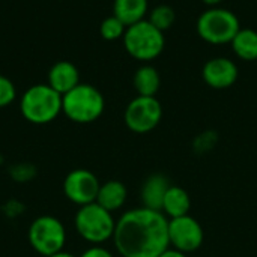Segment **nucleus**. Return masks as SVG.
<instances>
[{"label": "nucleus", "instance_id": "obj_12", "mask_svg": "<svg viewBox=\"0 0 257 257\" xmlns=\"http://www.w3.org/2000/svg\"><path fill=\"white\" fill-rule=\"evenodd\" d=\"M80 84V72L77 66L68 60H60L48 71V86L57 93L65 95Z\"/></svg>", "mask_w": 257, "mask_h": 257}, {"label": "nucleus", "instance_id": "obj_14", "mask_svg": "<svg viewBox=\"0 0 257 257\" xmlns=\"http://www.w3.org/2000/svg\"><path fill=\"white\" fill-rule=\"evenodd\" d=\"M126 197H128V190L125 184L113 179V181H107L101 184L98 196H96V203L113 214L123 208Z\"/></svg>", "mask_w": 257, "mask_h": 257}, {"label": "nucleus", "instance_id": "obj_26", "mask_svg": "<svg viewBox=\"0 0 257 257\" xmlns=\"http://www.w3.org/2000/svg\"><path fill=\"white\" fill-rule=\"evenodd\" d=\"M50 257H77L74 256L72 253H68V251H65V250H62V251H59V253H56V254H53V256Z\"/></svg>", "mask_w": 257, "mask_h": 257}, {"label": "nucleus", "instance_id": "obj_21", "mask_svg": "<svg viewBox=\"0 0 257 257\" xmlns=\"http://www.w3.org/2000/svg\"><path fill=\"white\" fill-rule=\"evenodd\" d=\"M218 142V134L215 131H203L202 134L196 136L193 142V149L197 154H206L215 148Z\"/></svg>", "mask_w": 257, "mask_h": 257}, {"label": "nucleus", "instance_id": "obj_3", "mask_svg": "<svg viewBox=\"0 0 257 257\" xmlns=\"http://www.w3.org/2000/svg\"><path fill=\"white\" fill-rule=\"evenodd\" d=\"M20 110L30 123H50L62 113V95L48 84H35L23 93Z\"/></svg>", "mask_w": 257, "mask_h": 257}, {"label": "nucleus", "instance_id": "obj_13", "mask_svg": "<svg viewBox=\"0 0 257 257\" xmlns=\"http://www.w3.org/2000/svg\"><path fill=\"white\" fill-rule=\"evenodd\" d=\"M170 182L169 179L161 175V173H155V175H151L143 187H142V203L145 208L148 209H152V211H160L163 209V202H164V197H166V193L167 190L170 188Z\"/></svg>", "mask_w": 257, "mask_h": 257}, {"label": "nucleus", "instance_id": "obj_10", "mask_svg": "<svg viewBox=\"0 0 257 257\" xmlns=\"http://www.w3.org/2000/svg\"><path fill=\"white\" fill-rule=\"evenodd\" d=\"M99 187L101 184L95 173L86 169H75L63 181V194L74 205L84 206L96 202Z\"/></svg>", "mask_w": 257, "mask_h": 257}, {"label": "nucleus", "instance_id": "obj_2", "mask_svg": "<svg viewBox=\"0 0 257 257\" xmlns=\"http://www.w3.org/2000/svg\"><path fill=\"white\" fill-rule=\"evenodd\" d=\"M105 108L102 93L92 84L80 83L62 95V113L75 123H90L101 117Z\"/></svg>", "mask_w": 257, "mask_h": 257}, {"label": "nucleus", "instance_id": "obj_17", "mask_svg": "<svg viewBox=\"0 0 257 257\" xmlns=\"http://www.w3.org/2000/svg\"><path fill=\"white\" fill-rule=\"evenodd\" d=\"M133 84L140 96H155L161 87V77L155 66L143 63L133 77Z\"/></svg>", "mask_w": 257, "mask_h": 257}, {"label": "nucleus", "instance_id": "obj_7", "mask_svg": "<svg viewBox=\"0 0 257 257\" xmlns=\"http://www.w3.org/2000/svg\"><path fill=\"white\" fill-rule=\"evenodd\" d=\"M27 239L38 254L50 257L65 248L66 229L59 218L53 215H41L29 226Z\"/></svg>", "mask_w": 257, "mask_h": 257}, {"label": "nucleus", "instance_id": "obj_1", "mask_svg": "<svg viewBox=\"0 0 257 257\" xmlns=\"http://www.w3.org/2000/svg\"><path fill=\"white\" fill-rule=\"evenodd\" d=\"M113 242L122 257H158L170 247L169 218L145 206L130 209L116 221Z\"/></svg>", "mask_w": 257, "mask_h": 257}, {"label": "nucleus", "instance_id": "obj_15", "mask_svg": "<svg viewBox=\"0 0 257 257\" xmlns=\"http://www.w3.org/2000/svg\"><path fill=\"white\" fill-rule=\"evenodd\" d=\"M190 209H191L190 194L179 185H170V188L166 193L161 212L169 220H173V218L188 215Z\"/></svg>", "mask_w": 257, "mask_h": 257}, {"label": "nucleus", "instance_id": "obj_19", "mask_svg": "<svg viewBox=\"0 0 257 257\" xmlns=\"http://www.w3.org/2000/svg\"><path fill=\"white\" fill-rule=\"evenodd\" d=\"M148 20L158 30L166 32V30H169L175 24L176 14H175V9L170 5H158L154 9H151Z\"/></svg>", "mask_w": 257, "mask_h": 257}, {"label": "nucleus", "instance_id": "obj_18", "mask_svg": "<svg viewBox=\"0 0 257 257\" xmlns=\"http://www.w3.org/2000/svg\"><path fill=\"white\" fill-rule=\"evenodd\" d=\"M230 45L236 57L241 60H257V32L254 29H239Z\"/></svg>", "mask_w": 257, "mask_h": 257}, {"label": "nucleus", "instance_id": "obj_6", "mask_svg": "<svg viewBox=\"0 0 257 257\" xmlns=\"http://www.w3.org/2000/svg\"><path fill=\"white\" fill-rule=\"evenodd\" d=\"M199 36L212 45L230 44L239 32L238 17L226 8H209L197 18L196 24Z\"/></svg>", "mask_w": 257, "mask_h": 257}, {"label": "nucleus", "instance_id": "obj_4", "mask_svg": "<svg viewBox=\"0 0 257 257\" xmlns=\"http://www.w3.org/2000/svg\"><path fill=\"white\" fill-rule=\"evenodd\" d=\"M123 47L126 53L143 63L155 60L166 47L164 32L158 30L149 20H142L128 26L123 35Z\"/></svg>", "mask_w": 257, "mask_h": 257}, {"label": "nucleus", "instance_id": "obj_5", "mask_svg": "<svg viewBox=\"0 0 257 257\" xmlns=\"http://www.w3.org/2000/svg\"><path fill=\"white\" fill-rule=\"evenodd\" d=\"M74 226L80 238L93 245H101L113 239L116 220L111 212L99 206L96 202L80 206L75 214Z\"/></svg>", "mask_w": 257, "mask_h": 257}, {"label": "nucleus", "instance_id": "obj_24", "mask_svg": "<svg viewBox=\"0 0 257 257\" xmlns=\"http://www.w3.org/2000/svg\"><path fill=\"white\" fill-rule=\"evenodd\" d=\"M158 257H187V254L182 253V251H178V250H175L172 247H169L164 253H161Z\"/></svg>", "mask_w": 257, "mask_h": 257}, {"label": "nucleus", "instance_id": "obj_11", "mask_svg": "<svg viewBox=\"0 0 257 257\" xmlns=\"http://www.w3.org/2000/svg\"><path fill=\"white\" fill-rule=\"evenodd\" d=\"M239 71L236 63L229 57H212L202 68L203 81L212 89H229L238 80Z\"/></svg>", "mask_w": 257, "mask_h": 257}, {"label": "nucleus", "instance_id": "obj_9", "mask_svg": "<svg viewBox=\"0 0 257 257\" xmlns=\"http://www.w3.org/2000/svg\"><path fill=\"white\" fill-rule=\"evenodd\" d=\"M203 227L190 214L169 220V241L172 248L188 254L199 250L203 244Z\"/></svg>", "mask_w": 257, "mask_h": 257}, {"label": "nucleus", "instance_id": "obj_20", "mask_svg": "<svg viewBox=\"0 0 257 257\" xmlns=\"http://www.w3.org/2000/svg\"><path fill=\"white\" fill-rule=\"evenodd\" d=\"M125 30H126V26L114 15L107 17L101 23V27H99V33L105 41H116V39L123 38Z\"/></svg>", "mask_w": 257, "mask_h": 257}, {"label": "nucleus", "instance_id": "obj_25", "mask_svg": "<svg viewBox=\"0 0 257 257\" xmlns=\"http://www.w3.org/2000/svg\"><path fill=\"white\" fill-rule=\"evenodd\" d=\"M205 5H208L209 8H215V6H218L223 0H202Z\"/></svg>", "mask_w": 257, "mask_h": 257}, {"label": "nucleus", "instance_id": "obj_22", "mask_svg": "<svg viewBox=\"0 0 257 257\" xmlns=\"http://www.w3.org/2000/svg\"><path fill=\"white\" fill-rule=\"evenodd\" d=\"M15 98H17V89L14 83L8 77L0 75V108L12 104Z\"/></svg>", "mask_w": 257, "mask_h": 257}, {"label": "nucleus", "instance_id": "obj_23", "mask_svg": "<svg viewBox=\"0 0 257 257\" xmlns=\"http://www.w3.org/2000/svg\"><path fill=\"white\" fill-rule=\"evenodd\" d=\"M78 257H114L107 248L101 247V245H93L87 250H84L81 253V256Z\"/></svg>", "mask_w": 257, "mask_h": 257}, {"label": "nucleus", "instance_id": "obj_8", "mask_svg": "<svg viewBox=\"0 0 257 257\" xmlns=\"http://www.w3.org/2000/svg\"><path fill=\"white\" fill-rule=\"evenodd\" d=\"M163 119V105L157 96L137 95L125 108L123 120L130 131L146 134L154 131Z\"/></svg>", "mask_w": 257, "mask_h": 257}, {"label": "nucleus", "instance_id": "obj_16", "mask_svg": "<svg viewBox=\"0 0 257 257\" xmlns=\"http://www.w3.org/2000/svg\"><path fill=\"white\" fill-rule=\"evenodd\" d=\"M148 11V0H114L113 3V15L117 17L126 27L146 20L145 17Z\"/></svg>", "mask_w": 257, "mask_h": 257}]
</instances>
